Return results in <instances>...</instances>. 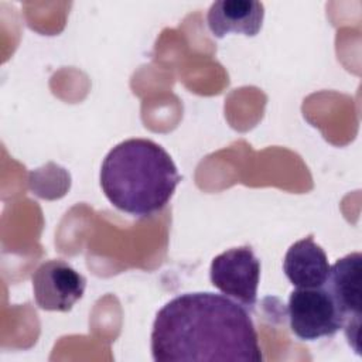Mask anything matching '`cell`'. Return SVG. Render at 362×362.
I'll list each match as a JSON object with an SVG mask.
<instances>
[{"instance_id": "6da1fadb", "label": "cell", "mask_w": 362, "mask_h": 362, "mask_svg": "<svg viewBox=\"0 0 362 362\" xmlns=\"http://www.w3.org/2000/svg\"><path fill=\"white\" fill-rule=\"evenodd\" d=\"M151 355L157 362L263 359L246 308L209 291L180 294L160 308L151 329Z\"/></svg>"}, {"instance_id": "7a4b0ae2", "label": "cell", "mask_w": 362, "mask_h": 362, "mask_svg": "<svg viewBox=\"0 0 362 362\" xmlns=\"http://www.w3.org/2000/svg\"><path fill=\"white\" fill-rule=\"evenodd\" d=\"M180 180L171 156L148 139H129L116 144L100 167L105 197L119 211L139 218L160 212Z\"/></svg>"}, {"instance_id": "3957f363", "label": "cell", "mask_w": 362, "mask_h": 362, "mask_svg": "<svg viewBox=\"0 0 362 362\" xmlns=\"http://www.w3.org/2000/svg\"><path fill=\"white\" fill-rule=\"evenodd\" d=\"M287 314L291 332L304 341L334 337L345 324L325 286L293 290L288 297Z\"/></svg>"}, {"instance_id": "277c9868", "label": "cell", "mask_w": 362, "mask_h": 362, "mask_svg": "<svg viewBox=\"0 0 362 362\" xmlns=\"http://www.w3.org/2000/svg\"><path fill=\"white\" fill-rule=\"evenodd\" d=\"M209 279L223 296L243 307H253L260 281V260L250 246L228 249L212 259Z\"/></svg>"}, {"instance_id": "5b68a950", "label": "cell", "mask_w": 362, "mask_h": 362, "mask_svg": "<svg viewBox=\"0 0 362 362\" xmlns=\"http://www.w3.org/2000/svg\"><path fill=\"white\" fill-rule=\"evenodd\" d=\"M335 300L344 320V331L349 345L359 352V328L362 311V255L349 253L329 266L324 284Z\"/></svg>"}, {"instance_id": "8992f818", "label": "cell", "mask_w": 362, "mask_h": 362, "mask_svg": "<svg viewBox=\"0 0 362 362\" xmlns=\"http://www.w3.org/2000/svg\"><path fill=\"white\" fill-rule=\"evenodd\" d=\"M35 303L45 311H69L86 288L85 277L64 260H47L33 273Z\"/></svg>"}, {"instance_id": "52a82bcc", "label": "cell", "mask_w": 362, "mask_h": 362, "mask_svg": "<svg viewBox=\"0 0 362 362\" xmlns=\"http://www.w3.org/2000/svg\"><path fill=\"white\" fill-rule=\"evenodd\" d=\"M283 270L296 288H315L327 283L329 263L324 249L310 235L288 247L283 260Z\"/></svg>"}, {"instance_id": "ba28073f", "label": "cell", "mask_w": 362, "mask_h": 362, "mask_svg": "<svg viewBox=\"0 0 362 362\" xmlns=\"http://www.w3.org/2000/svg\"><path fill=\"white\" fill-rule=\"evenodd\" d=\"M263 18L264 7L256 0H219L206 14L208 28L218 38L229 33L253 37L260 31Z\"/></svg>"}]
</instances>
